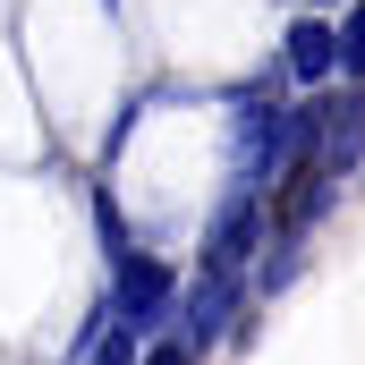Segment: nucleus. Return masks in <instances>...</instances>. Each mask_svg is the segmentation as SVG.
<instances>
[{"instance_id": "20e7f679", "label": "nucleus", "mask_w": 365, "mask_h": 365, "mask_svg": "<svg viewBox=\"0 0 365 365\" xmlns=\"http://www.w3.org/2000/svg\"><path fill=\"white\" fill-rule=\"evenodd\" d=\"M221 323H230V272H204V289L187 297V349H204Z\"/></svg>"}, {"instance_id": "f03ea898", "label": "nucleus", "mask_w": 365, "mask_h": 365, "mask_svg": "<svg viewBox=\"0 0 365 365\" xmlns=\"http://www.w3.org/2000/svg\"><path fill=\"white\" fill-rule=\"evenodd\" d=\"M331 68H340V34H331L323 17H297V26H289V77L323 86Z\"/></svg>"}, {"instance_id": "0eeeda50", "label": "nucleus", "mask_w": 365, "mask_h": 365, "mask_svg": "<svg viewBox=\"0 0 365 365\" xmlns=\"http://www.w3.org/2000/svg\"><path fill=\"white\" fill-rule=\"evenodd\" d=\"M145 365H195V349H187V340H162V349H153Z\"/></svg>"}, {"instance_id": "423d86ee", "label": "nucleus", "mask_w": 365, "mask_h": 365, "mask_svg": "<svg viewBox=\"0 0 365 365\" xmlns=\"http://www.w3.org/2000/svg\"><path fill=\"white\" fill-rule=\"evenodd\" d=\"M340 60H349V68L365 77V0L349 9V26H340Z\"/></svg>"}, {"instance_id": "39448f33", "label": "nucleus", "mask_w": 365, "mask_h": 365, "mask_svg": "<svg viewBox=\"0 0 365 365\" xmlns=\"http://www.w3.org/2000/svg\"><path fill=\"white\" fill-rule=\"evenodd\" d=\"M93 365H136V323L102 331V340H93Z\"/></svg>"}, {"instance_id": "f257e3e1", "label": "nucleus", "mask_w": 365, "mask_h": 365, "mask_svg": "<svg viewBox=\"0 0 365 365\" xmlns=\"http://www.w3.org/2000/svg\"><path fill=\"white\" fill-rule=\"evenodd\" d=\"M255 238H264V204H255V195L238 187V195H230V212L212 221V247H204V272H230V280H238V264L255 255Z\"/></svg>"}, {"instance_id": "7ed1b4c3", "label": "nucleus", "mask_w": 365, "mask_h": 365, "mask_svg": "<svg viewBox=\"0 0 365 365\" xmlns=\"http://www.w3.org/2000/svg\"><path fill=\"white\" fill-rule=\"evenodd\" d=\"M162 306H170V272L145 255V264H128V280H119V323H162Z\"/></svg>"}]
</instances>
